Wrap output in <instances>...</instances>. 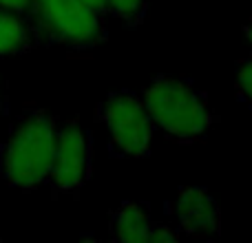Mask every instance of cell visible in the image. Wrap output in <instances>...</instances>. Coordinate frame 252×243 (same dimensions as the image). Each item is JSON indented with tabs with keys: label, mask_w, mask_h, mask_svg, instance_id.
I'll list each match as a JSON object with an SVG mask.
<instances>
[{
	"label": "cell",
	"mask_w": 252,
	"mask_h": 243,
	"mask_svg": "<svg viewBox=\"0 0 252 243\" xmlns=\"http://www.w3.org/2000/svg\"><path fill=\"white\" fill-rule=\"evenodd\" d=\"M153 219L148 210L137 201H124L111 217V237L122 243L151 241Z\"/></svg>",
	"instance_id": "obj_7"
},
{
	"label": "cell",
	"mask_w": 252,
	"mask_h": 243,
	"mask_svg": "<svg viewBox=\"0 0 252 243\" xmlns=\"http://www.w3.org/2000/svg\"><path fill=\"white\" fill-rule=\"evenodd\" d=\"M237 93L252 109V58H246L237 64Z\"/></svg>",
	"instance_id": "obj_10"
},
{
	"label": "cell",
	"mask_w": 252,
	"mask_h": 243,
	"mask_svg": "<svg viewBox=\"0 0 252 243\" xmlns=\"http://www.w3.org/2000/svg\"><path fill=\"white\" fill-rule=\"evenodd\" d=\"M246 38H248V42H250V47H252V20L246 25Z\"/></svg>",
	"instance_id": "obj_14"
},
{
	"label": "cell",
	"mask_w": 252,
	"mask_h": 243,
	"mask_svg": "<svg viewBox=\"0 0 252 243\" xmlns=\"http://www.w3.org/2000/svg\"><path fill=\"white\" fill-rule=\"evenodd\" d=\"M89 4H93L95 9H100L102 13H106V4H104V0H87Z\"/></svg>",
	"instance_id": "obj_13"
},
{
	"label": "cell",
	"mask_w": 252,
	"mask_h": 243,
	"mask_svg": "<svg viewBox=\"0 0 252 243\" xmlns=\"http://www.w3.org/2000/svg\"><path fill=\"white\" fill-rule=\"evenodd\" d=\"M175 219H177L179 235L210 239L221 230V214L217 201L210 197L206 188L199 186L179 188L175 199Z\"/></svg>",
	"instance_id": "obj_6"
},
{
	"label": "cell",
	"mask_w": 252,
	"mask_h": 243,
	"mask_svg": "<svg viewBox=\"0 0 252 243\" xmlns=\"http://www.w3.org/2000/svg\"><path fill=\"white\" fill-rule=\"evenodd\" d=\"M89 175H91V139L78 122H71L56 135V155L49 177L60 192H75L84 186Z\"/></svg>",
	"instance_id": "obj_5"
},
{
	"label": "cell",
	"mask_w": 252,
	"mask_h": 243,
	"mask_svg": "<svg viewBox=\"0 0 252 243\" xmlns=\"http://www.w3.org/2000/svg\"><path fill=\"white\" fill-rule=\"evenodd\" d=\"M100 120L109 135V146L113 155L142 159L151 152L155 124L139 95L130 91L109 93L102 102Z\"/></svg>",
	"instance_id": "obj_3"
},
{
	"label": "cell",
	"mask_w": 252,
	"mask_h": 243,
	"mask_svg": "<svg viewBox=\"0 0 252 243\" xmlns=\"http://www.w3.org/2000/svg\"><path fill=\"white\" fill-rule=\"evenodd\" d=\"M38 7L49 31L71 47H93L104 38L102 11L87 0H38Z\"/></svg>",
	"instance_id": "obj_4"
},
{
	"label": "cell",
	"mask_w": 252,
	"mask_h": 243,
	"mask_svg": "<svg viewBox=\"0 0 252 243\" xmlns=\"http://www.w3.org/2000/svg\"><path fill=\"white\" fill-rule=\"evenodd\" d=\"M153 124L177 142H195L210 130L215 115L195 84L175 75H157L142 93Z\"/></svg>",
	"instance_id": "obj_1"
},
{
	"label": "cell",
	"mask_w": 252,
	"mask_h": 243,
	"mask_svg": "<svg viewBox=\"0 0 252 243\" xmlns=\"http://www.w3.org/2000/svg\"><path fill=\"white\" fill-rule=\"evenodd\" d=\"M31 0H0V7L4 9H13V11H22V9L29 7Z\"/></svg>",
	"instance_id": "obj_12"
},
{
	"label": "cell",
	"mask_w": 252,
	"mask_h": 243,
	"mask_svg": "<svg viewBox=\"0 0 252 243\" xmlns=\"http://www.w3.org/2000/svg\"><path fill=\"white\" fill-rule=\"evenodd\" d=\"M56 126L47 113H31L18 124L2 152V173L11 186L33 188L51 173Z\"/></svg>",
	"instance_id": "obj_2"
},
{
	"label": "cell",
	"mask_w": 252,
	"mask_h": 243,
	"mask_svg": "<svg viewBox=\"0 0 252 243\" xmlns=\"http://www.w3.org/2000/svg\"><path fill=\"white\" fill-rule=\"evenodd\" d=\"M177 239H179V232H177V230H173L170 226H157V223H153L151 241L166 243V241H177Z\"/></svg>",
	"instance_id": "obj_11"
},
{
	"label": "cell",
	"mask_w": 252,
	"mask_h": 243,
	"mask_svg": "<svg viewBox=\"0 0 252 243\" xmlns=\"http://www.w3.org/2000/svg\"><path fill=\"white\" fill-rule=\"evenodd\" d=\"M27 44V29L13 13L0 11V56L22 51Z\"/></svg>",
	"instance_id": "obj_8"
},
{
	"label": "cell",
	"mask_w": 252,
	"mask_h": 243,
	"mask_svg": "<svg viewBox=\"0 0 252 243\" xmlns=\"http://www.w3.org/2000/svg\"><path fill=\"white\" fill-rule=\"evenodd\" d=\"M104 4L106 13H113L128 25L142 22L144 13H146V0H104Z\"/></svg>",
	"instance_id": "obj_9"
}]
</instances>
